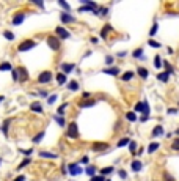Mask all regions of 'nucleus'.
Masks as SVG:
<instances>
[{"instance_id":"nucleus-54","label":"nucleus","mask_w":179,"mask_h":181,"mask_svg":"<svg viewBox=\"0 0 179 181\" xmlns=\"http://www.w3.org/2000/svg\"><path fill=\"white\" fill-rule=\"evenodd\" d=\"M176 134H177V136H179V128H177V129H176Z\"/></svg>"},{"instance_id":"nucleus-53","label":"nucleus","mask_w":179,"mask_h":181,"mask_svg":"<svg viewBox=\"0 0 179 181\" xmlns=\"http://www.w3.org/2000/svg\"><path fill=\"white\" fill-rule=\"evenodd\" d=\"M24 179H25V178H24V176H17V178H16V179H14V181H24Z\"/></svg>"},{"instance_id":"nucleus-9","label":"nucleus","mask_w":179,"mask_h":181,"mask_svg":"<svg viewBox=\"0 0 179 181\" xmlns=\"http://www.w3.org/2000/svg\"><path fill=\"white\" fill-rule=\"evenodd\" d=\"M69 173L71 175H79V173H82V169L77 164H71L69 165Z\"/></svg>"},{"instance_id":"nucleus-8","label":"nucleus","mask_w":179,"mask_h":181,"mask_svg":"<svg viewBox=\"0 0 179 181\" xmlns=\"http://www.w3.org/2000/svg\"><path fill=\"white\" fill-rule=\"evenodd\" d=\"M24 19H25L24 13H17V14L13 17V25H19L20 22H24Z\"/></svg>"},{"instance_id":"nucleus-27","label":"nucleus","mask_w":179,"mask_h":181,"mask_svg":"<svg viewBox=\"0 0 179 181\" xmlns=\"http://www.w3.org/2000/svg\"><path fill=\"white\" fill-rule=\"evenodd\" d=\"M171 148H173L174 151H179V137L173 140V143H171Z\"/></svg>"},{"instance_id":"nucleus-37","label":"nucleus","mask_w":179,"mask_h":181,"mask_svg":"<svg viewBox=\"0 0 179 181\" xmlns=\"http://www.w3.org/2000/svg\"><path fill=\"white\" fill-rule=\"evenodd\" d=\"M90 181H105V176H93L91 179H90Z\"/></svg>"},{"instance_id":"nucleus-22","label":"nucleus","mask_w":179,"mask_h":181,"mask_svg":"<svg viewBox=\"0 0 179 181\" xmlns=\"http://www.w3.org/2000/svg\"><path fill=\"white\" fill-rule=\"evenodd\" d=\"M157 148H159V143H157V142H153V143H151L149 147H148V153H154Z\"/></svg>"},{"instance_id":"nucleus-47","label":"nucleus","mask_w":179,"mask_h":181,"mask_svg":"<svg viewBox=\"0 0 179 181\" xmlns=\"http://www.w3.org/2000/svg\"><path fill=\"white\" fill-rule=\"evenodd\" d=\"M8 123H10V121L6 120V121H5V126H3V132H5V134H6V131H8Z\"/></svg>"},{"instance_id":"nucleus-35","label":"nucleus","mask_w":179,"mask_h":181,"mask_svg":"<svg viewBox=\"0 0 179 181\" xmlns=\"http://www.w3.org/2000/svg\"><path fill=\"white\" fill-rule=\"evenodd\" d=\"M29 164H30V159H24V161H22V162L19 164V169H22V167H25V165H29Z\"/></svg>"},{"instance_id":"nucleus-55","label":"nucleus","mask_w":179,"mask_h":181,"mask_svg":"<svg viewBox=\"0 0 179 181\" xmlns=\"http://www.w3.org/2000/svg\"><path fill=\"white\" fill-rule=\"evenodd\" d=\"M0 101H3V96H0Z\"/></svg>"},{"instance_id":"nucleus-17","label":"nucleus","mask_w":179,"mask_h":181,"mask_svg":"<svg viewBox=\"0 0 179 181\" xmlns=\"http://www.w3.org/2000/svg\"><path fill=\"white\" fill-rule=\"evenodd\" d=\"M30 109L33 110V112H43V107L39 106V102H33L30 106Z\"/></svg>"},{"instance_id":"nucleus-19","label":"nucleus","mask_w":179,"mask_h":181,"mask_svg":"<svg viewBox=\"0 0 179 181\" xmlns=\"http://www.w3.org/2000/svg\"><path fill=\"white\" fill-rule=\"evenodd\" d=\"M110 30H112V25H107V27H104V29L101 30V36H102V38H107V33H108Z\"/></svg>"},{"instance_id":"nucleus-42","label":"nucleus","mask_w":179,"mask_h":181,"mask_svg":"<svg viewBox=\"0 0 179 181\" xmlns=\"http://www.w3.org/2000/svg\"><path fill=\"white\" fill-rule=\"evenodd\" d=\"M66 107H68V104H63V106H60V107H58V114H63Z\"/></svg>"},{"instance_id":"nucleus-11","label":"nucleus","mask_w":179,"mask_h":181,"mask_svg":"<svg viewBox=\"0 0 179 181\" xmlns=\"http://www.w3.org/2000/svg\"><path fill=\"white\" fill-rule=\"evenodd\" d=\"M130 167H132L134 172H140V170L143 169V164H141L140 161H132V165H130Z\"/></svg>"},{"instance_id":"nucleus-45","label":"nucleus","mask_w":179,"mask_h":181,"mask_svg":"<svg viewBox=\"0 0 179 181\" xmlns=\"http://www.w3.org/2000/svg\"><path fill=\"white\" fill-rule=\"evenodd\" d=\"M134 57H137V58L141 57V49H137V51L134 52Z\"/></svg>"},{"instance_id":"nucleus-50","label":"nucleus","mask_w":179,"mask_h":181,"mask_svg":"<svg viewBox=\"0 0 179 181\" xmlns=\"http://www.w3.org/2000/svg\"><path fill=\"white\" fill-rule=\"evenodd\" d=\"M112 60H113V58H112V57H110V55H108V57L105 58V61H107V65H110V63H112Z\"/></svg>"},{"instance_id":"nucleus-52","label":"nucleus","mask_w":179,"mask_h":181,"mask_svg":"<svg viewBox=\"0 0 179 181\" xmlns=\"http://www.w3.org/2000/svg\"><path fill=\"white\" fill-rule=\"evenodd\" d=\"M168 114H176V109H168Z\"/></svg>"},{"instance_id":"nucleus-46","label":"nucleus","mask_w":179,"mask_h":181,"mask_svg":"<svg viewBox=\"0 0 179 181\" xmlns=\"http://www.w3.org/2000/svg\"><path fill=\"white\" fill-rule=\"evenodd\" d=\"M141 109H143V102H138V104L135 106V110H141Z\"/></svg>"},{"instance_id":"nucleus-25","label":"nucleus","mask_w":179,"mask_h":181,"mask_svg":"<svg viewBox=\"0 0 179 181\" xmlns=\"http://www.w3.org/2000/svg\"><path fill=\"white\" fill-rule=\"evenodd\" d=\"M112 172H113V167H105V169L101 170V175L105 176V175H108V173H112Z\"/></svg>"},{"instance_id":"nucleus-29","label":"nucleus","mask_w":179,"mask_h":181,"mask_svg":"<svg viewBox=\"0 0 179 181\" xmlns=\"http://www.w3.org/2000/svg\"><path fill=\"white\" fill-rule=\"evenodd\" d=\"M154 65H156V68H160V66H162V58L159 57V55H156V58H154Z\"/></svg>"},{"instance_id":"nucleus-2","label":"nucleus","mask_w":179,"mask_h":181,"mask_svg":"<svg viewBox=\"0 0 179 181\" xmlns=\"http://www.w3.org/2000/svg\"><path fill=\"white\" fill-rule=\"evenodd\" d=\"M68 137L71 139H77L79 137V129H77V123H69V126H68Z\"/></svg>"},{"instance_id":"nucleus-31","label":"nucleus","mask_w":179,"mask_h":181,"mask_svg":"<svg viewBox=\"0 0 179 181\" xmlns=\"http://www.w3.org/2000/svg\"><path fill=\"white\" fill-rule=\"evenodd\" d=\"M3 36L6 38V39H14V33H11V32H3Z\"/></svg>"},{"instance_id":"nucleus-32","label":"nucleus","mask_w":179,"mask_h":181,"mask_svg":"<svg viewBox=\"0 0 179 181\" xmlns=\"http://www.w3.org/2000/svg\"><path fill=\"white\" fill-rule=\"evenodd\" d=\"M44 137V132H39V134L35 137V139H33V142H35V143H39L41 142V139H43Z\"/></svg>"},{"instance_id":"nucleus-49","label":"nucleus","mask_w":179,"mask_h":181,"mask_svg":"<svg viewBox=\"0 0 179 181\" xmlns=\"http://www.w3.org/2000/svg\"><path fill=\"white\" fill-rule=\"evenodd\" d=\"M120 176L121 178H126V172L124 170H120Z\"/></svg>"},{"instance_id":"nucleus-44","label":"nucleus","mask_w":179,"mask_h":181,"mask_svg":"<svg viewBox=\"0 0 179 181\" xmlns=\"http://www.w3.org/2000/svg\"><path fill=\"white\" fill-rule=\"evenodd\" d=\"M149 46H153V47H160V44H159V43H156V41H153V39L149 41Z\"/></svg>"},{"instance_id":"nucleus-1","label":"nucleus","mask_w":179,"mask_h":181,"mask_svg":"<svg viewBox=\"0 0 179 181\" xmlns=\"http://www.w3.org/2000/svg\"><path fill=\"white\" fill-rule=\"evenodd\" d=\"M35 46H36V43H35V41H32V39H25V41H22V43L19 44V47H17V49H19L20 52H27V51L33 49Z\"/></svg>"},{"instance_id":"nucleus-40","label":"nucleus","mask_w":179,"mask_h":181,"mask_svg":"<svg viewBox=\"0 0 179 181\" xmlns=\"http://www.w3.org/2000/svg\"><path fill=\"white\" fill-rule=\"evenodd\" d=\"M163 176H165V181H174L173 176H171L170 173H163Z\"/></svg>"},{"instance_id":"nucleus-13","label":"nucleus","mask_w":179,"mask_h":181,"mask_svg":"<svg viewBox=\"0 0 179 181\" xmlns=\"http://www.w3.org/2000/svg\"><path fill=\"white\" fill-rule=\"evenodd\" d=\"M94 104H96V101H94V99H88V101L80 102L79 106H80V107H91V106H94Z\"/></svg>"},{"instance_id":"nucleus-21","label":"nucleus","mask_w":179,"mask_h":181,"mask_svg":"<svg viewBox=\"0 0 179 181\" xmlns=\"http://www.w3.org/2000/svg\"><path fill=\"white\" fill-rule=\"evenodd\" d=\"M68 88H69L71 92H75V90L79 88V83L75 82V80H71V82H69V85H68Z\"/></svg>"},{"instance_id":"nucleus-12","label":"nucleus","mask_w":179,"mask_h":181,"mask_svg":"<svg viewBox=\"0 0 179 181\" xmlns=\"http://www.w3.org/2000/svg\"><path fill=\"white\" fill-rule=\"evenodd\" d=\"M104 73H105V74H110V76H118L120 69H118V68H107V69H104Z\"/></svg>"},{"instance_id":"nucleus-14","label":"nucleus","mask_w":179,"mask_h":181,"mask_svg":"<svg viewBox=\"0 0 179 181\" xmlns=\"http://www.w3.org/2000/svg\"><path fill=\"white\" fill-rule=\"evenodd\" d=\"M143 118H148V115H149V106H148V101H143Z\"/></svg>"},{"instance_id":"nucleus-33","label":"nucleus","mask_w":179,"mask_h":181,"mask_svg":"<svg viewBox=\"0 0 179 181\" xmlns=\"http://www.w3.org/2000/svg\"><path fill=\"white\" fill-rule=\"evenodd\" d=\"M94 172H96V169H94V167H91V165L86 169V173H88L90 176H94Z\"/></svg>"},{"instance_id":"nucleus-6","label":"nucleus","mask_w":179,"mask_h":181,"mask_svg":"<svg viewBox=\"0 0 179 181\" xmlns=\"http://www.w3.org/2000/svg\"><path fill=\"white\" fill-rule=\"evenodd\" d=\"M16 71H17V80H27V79H29V73H27L25 68L20 66V68L16 69Z\"/></svg>"},{"instance_id":"nucleus-30","label":"nucleus","mask_w":179,"mask_h":181,"mask_svg":"<svg viewBox=\"0 0 179 181\" xmlns=\"http://www.w3.org/2000/svg\"><path fill=\"white\" fill-rule=\"evenodd\" d=\"M10 69H11L10 63H2V65H0V71H10Z\"/></svg>"},{"instance_id":"nucleus-18","label":"nucleus","mask_w":179,"mask_h":181,"mask_svg":"<svg viewBox=\"0 0 179 181\" xmlns=\"http://www.w3.org/2000/svg\"><path fill=\"white\" fill-rule=\"evenodd\" d=\"M127 143H130V139H129V137H123L121 140L118 142V147H120V148H121V147H126Z\"/></svg>"},{"instance_id":"nucleus-15","label":"nucleus","mask_w":179,"mask_h":181,"mask_svg":"<svg viewBox=\"0 0 179 181\" xmlns=\"http://www.w3.org/2000/svg\"><path fill=\"white\" fill-rule=\"evenodd\" d=\"M137 73H138L143 79H146V77H148V74H149V73H148V69H146V68H141V66L137 69Z\"/></svg>"},{"instance_id":"nucleus-36","label":"nucleus","mask_w":179,"mask_h":181,"mask_svg":"<svg viewBox=\"0 0 179 181\" xmlns=\"http://www.w3.org/2000/svg\"><path fill=\"white\" fill-rule=\"evenodd\" d=\"M157 29H159V27H157V24H154V25H153V29H151V32H149V35H151V36H154V35H156Z\"/></svg>"},{"instance_id":"nucleus-5","label":"nucleus","mask_w":179,"mask_h":181,"mask_svg":"<svg viewBox=\"0 0 179 181\" xmlns=\"http://www.w3.org/2000/svg\"><path fill=\"white\" fill-rule=\"evenodd\" d=\"M55 33L58 35V39H60V38H63V39H68V38L71 36V33L68 32L66 29H63V27H57V29H55Z\"/></svg>"},{"instance_id":"nucleus-4","label":"nucleus","mask_w":179,"mask_h":181,"mask_svg":"<svg viewBox=\"0 0 179 181\" xmlns=\"http://www.w3.org/2000/svg\"><path fill=\"white\" fill-rule=\"evenodd\" d=\"M50 80H52V73H50V71L41 73L39 77H38V82H39V83H47V82H50Z\"/></svg>"},{"instance_id":"nucleus-23","label":"nucleus","mask_w":179,"mask_h":181,"mask_svg":"<svg viewBox=\"0 0 179 181\" xmlns=\"http://www.w3.org/2000/svg\"><path fill=\"white\" fill-rule=\"evenodd\" d=\"M57 80H58L60 85H61V83H65V82H66V74H63V73L57 74Z\"/></svg>"},{"instance_id":"nucleus-56","label":"nucleus","mask_w":179,"mask_h":181,"mask_svg":"<svg viewBox=\"0 0 179 181\" xmlns=\"http://www.w3.org/2000/svg\"><path fill=\"white\" fill-rule=\"evenodd\" d=\"M105 181H110V179H105Z\"/></svg>"},{"instance_id":"nucleus-7","label":"nucleus","mask_w":179,"mask_h":181,"mask_svg":"<svg viewBox=\"0 0 179 181\" xmlns=\"http://www.w3.org/2000/svg\"><path fill=\"white\" fill-rule=\"evenodd\" d=\"M105 150H108V143H99V142L93 143V151H105Z\"/></svg>"},{"instance_id":"nucleus-16","label":"nucleus","mask_w":179,"mask_h":181,"mask_svg":"<svg viewBox=\"0 0 179 181\" xmlns=\"http://www.w3.org/2000/svg\"><path fill=\"white\" fill-rule=\"evenodd\" d=\"M132 77H134V73H132V71H127V73H124V74L121 76V79L124 80V82L130 80V79H132Z\"/></svg>"},{"instance_id":"nucleus-51","label":"nucleus","mask_w":179,"mask_h":181,"mask_svg":"<svg viewBox=\"0 0 179 181\" xmlns=\"http://www.w3.org/2000/svg\"><path fill=\"white\" fill-rule=\"evenodd\" d=\"M22 153H24V154H25V156H29V154H30V153H32V150H25V151H22Z\"/></svg>"},{"instance_id":"nucleus-20","label":"nucleus","mask_w":179,"mask_h":181,"mask_svg":"<svg viewBox=\"0 0 179 181\" xmlns=\"http://www.w3.org/2000/svg\"><path fill=\"white\" fill-rule=\"evenodd\" d=\"M168 77H170V76H168V73H160L159 76H157V79H159V80H162V82H168Z\"/></svg>"},{"instance_id":"nucleus-41","label":"nucleus","mask_w":179,"mask_h":181,"mask_svg":"<svg viewBox=\"0 0 179 181\" xmlns=\"http://www.w3.org/2000/svg\"><path fill=\"white\" fill-rule=\"evenodd\" d=\"M60 6H63L65 10H69V5H68L66 2H63V0H60Z\"/></svg>"},{"instance_id":"nucleus-57","label":"nucleus","mask_w":179,"mask_h":181,"mask_svg":"<svg viewBox=\"0 0 179 181\" xmlns=\"http://www.w3.org/2000/svg\"><path fill=\"white\" fill-rule=\"evenodd\" d=\"M0 162H2V159H0Z\"/></svg>"},{"instance_id":"nucleus-39","label":"nucleus","mask_w":179,"mask_h":181,"mask_svg":"<svg viewBox=\"0 0 179 181\" xmlns=\"http://www.w3.org/2000/svg\"><path fill=\"white\" fill-rule=\"evenodd\" d=\"M129 148H130V151H132V153H135V148H137V143H135V142H130V143H129Z\"/></svg>"},{"instance_id":"nucleus-3","label":"nucleus","mask_w":179,"mask_h":181,"mask_svg":"<svg viewBox=\"0 0 179 181\" xmlns=\"http://www.w3.org/2000/svg\"><path fill=\"white\" fill-rule=\"evenodd\" d=\"M47 44H49V47L52 51H58L60 49V39L57 36H49L47 38Z\"/></svg>"},{"instance_id":"nucleus-38","label":"nucleus","mask_w":179,"mask_h":181,"mask_svg":"<svg viewBox=\"0 0 179 181\" xmlns=\"http://www.w3.org/2000/svg\"><path fill=\"white\" fill-rule=\"evenodd\" d=\"M55 120H57V123L60 124V126H65V120L61 117H55Z\"/></svg>"},{"instance_id":"nucleus-10","label":"nucleus","mask_w":179,"mask_h":181,"mask_svg":"<svg viewBox=\"0 0 179 181\" xmlns=\"http://www.w3.org/2000/svg\"><path fill=\"white\" fill-rule=\"evenodd\" d=\"M60 17H61V20H63V22H74V20H75L71 14H68V13H61Z\"/></svg>"},{"instance_id":"nucleus-34","label":"nucleus","mask_w":179,"mask_h":181,"mask_svg":"<svg viewBox=\"0 0 179 181\" xmlns=\"http://www.w3.org/2000/svg\"><path fill=\"white\" fill-rule=\"evenodd\" d=\"M39 154L43 156V158H57V156H55V154H50V153H44V151H41Z\"/></svg>"},{"instance_id":"nucleus-26","label":"nucleus","mask_w":179,"mask_h":181,"mask_svg":"<svg viewBox=\"0 0 179 181\" xmlns=\"http://www.w3.org/2000/svg\"><path fill=\"white\" fill-rule=\"evenodd\" d=\"M61 68H63L65 73H69V71H72V69H74V65H66V63H63V65H61Z\"/></svg>"},{"instance_id":"nucleus-24","label":"nucleus","mask_w":179,"mask_h":181,"mask_svg":"<svg viewBox=\"0 0 179 181\" xmlns=\"http://www.w3.org/2000/svg\"><path fill=\"white\" fill-rule=\"evenodd\" d=\"M162 132H163V128H162V126H156V128L153 129V136H154V137H156V136H160Z\"/></svg>"},{"instance_id":"nucleus-28","label":"nucleus","mask_w":179,"mask_h":181,"mask_svg":"<svg viewBox=\"0 0 179 181\" xmlns=\"http://www.w3.org/2000/svg\"><path fill=\"white\" fill-rule=\"evenodd\" d=\"M126 118H127L129 121H135L137 120V115L134 112H129V114H126Z\"/></svg>"},{"instance_id":"nucleus-43","label":"nucleus","mask_w":179,"mask_h":181,"mask_svg":"<svg viewBox=\"0 0 179 181\" xmlns=\"http://www.w3.org/2000/svg\"><path fill=\"white\" fill-rule=\"evenodd\" d=\"M55 101H57V95H52L50 98H49V104H53Z\"/></svg>"},{"instance_id":"nucleus-48","label":"nucleus","mask_w":179,"mask_h":181,"mask_svg":"<svg viewBox=\"0 0 179 181\" xmlns=\"http://www.w3.org/2000/svg\"><path fill=\"white\" fill-rule=\"evenodd\" d=\"M13 79L17 80V71H16V69H13Z\"/></svg>"}]
</instances>
